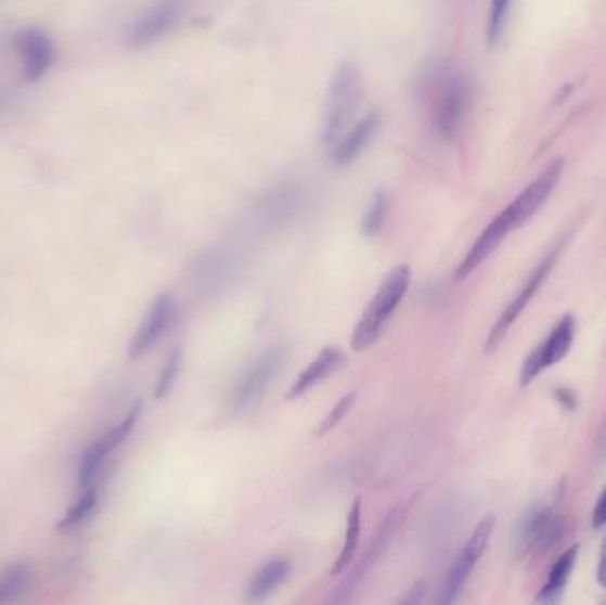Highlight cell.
I'll return each mask as SVG.
<instances>
[{"label":"cell","mask_w":606,"mask_h":605,"mask_svg":"<svg viewBox=\"0 0 606 605\" xmlns=\"http://www.w3.org/2000/svg\"><path fill=\"white\" fill-rule=\"evenodd\" d=\"M364 96V82L359 66L345 61L335 68L332 75L328 93H326L325 114H323V130L321 139L326 146H334L343 137L345 128L353 119Z\"/></svg>","instance_id":"cell-1"},{"label":"cell","mask_w":606,"mask_h":605,"mask_svg":"<svg viewBox=\"0 0 606 605\" xmlns=\"http://www.w3.org/2000/svg\"><path fill=\"white\" fill-rule=\"evenodd\" d=\"M410 279H412V275H410V269L407 265H401L398 269L392 270V273L385 279L373 300L369 302L364 317L360 318L357 327H354L353 337H351L353 350H368L369 347H373L374 343L378 342V337L382 336L388 320L407 295Z\"/></svg>","instance_id":"cell-2"},{"label":"cell","mask_w":606,"mask_h":605,"mask_svg":"<svg viewBox=\"0 0 606 605\" xmlns=\"http://www.w3.org/2000/svg\"><path fill=\"white\" fill-rule=\"evenodd\" d=\"M470 102V86L460 69H446L435 83L433 127L443 139H452L465 121Z\"/></svg>","instance_id":"cell-3"},{"label":"cell","mask_w":606,"mask_h":605,"mask_svg":"<svg viewBox=\"0 0 606 605\" xmlns=\"http://www.w3.org/2000/svg\"><path fill=\"white\" fill-rule=\"evenodd\" d=\"M563 531V517L557 507H532L519 523L516 546L521 556H544L558 545Z\"/></svg>","instance_id":"cell-4"},{"label":"cell","mask_w":606,"mask_h":605,"mask_svg":"<svg viewBox=\"0 0 606 605\" xmlns=\"http://www.w3.org/2000/svg\"><path fill=\"white\" fill-rule=\"evenodd\" d=\"M575 332H577V322L572 314H564L555 327L550 332L549 337L543 343H539L538 347L530 351L524 361V366L519 371V386L527 387L538 378L544 370L555 366L568 356L571 350L572 342H575Z\"/></svg>","instance_id":"cell-5"},{"label":"cell","mask_w":606,"mask_h":605,"mask_svg":"<svg viewBox=\"0 0 606 605\" xmlns=\"http://www.w3.org/2000/svg\"><path fill=\"white\" fill-rule=\"evenodd\" d=\"M189 0H156L139 18L133 22L125 35V43L130 49H144L169 35L180 22Z\"/></svg>","instance_id":"cell-6"},{"label":"cell","mask_w":606,"mask_h":605,"mask_svg":"<svg viewBox=\"0 0 606 605\" xmlns=\"http://www.w3.org/2000/svg\"><path fill=\"white\" fill-rule=\"evenodd\" d=\"M493 527H495V517L493 515H488V517L482 518L477 524L476 529L472 532V537L468 538V542L465 543L460 556L456 557V562H454L451 570L447 574L446 581L441 585L440 598H438L440 604L447 605L456 601L461 588L465 585L466 579L470 577L472 570L476 568L480 557L485 554L486 546L490 543Z\"/></svg>","instance_id":"cell-7"},{"label":"cell","mask_w":606,"mask_h":605,"mask_svg":"<svg viewBox=\"0 0 606 605\" xmlns=\"http://www.w3.org/2000/svg\"><path fill=\"white\" fill-rule=\"evenodd\" d=\"M560 249H563V247L557 245V247H555V249H553L552 253H550L549 256H546V258L538 265V269L533 270L529 281L525 283L524 288L519 289L515 300H513V302L504 309V312L500 314L495 325H493L490 334H488V339H486V351H495L497 348L502 345L505 336H507V332H510L511 327L515 325L519 314L527 309L530 300L536 297V293H538L539 288L543 286L544 279L549 278L550 270L555 267V261H557Z\"/></svg>","instance_id":"cell-8"},{"label":"cell","mask_w":606,"mask_h":605,"mask_svg":"<svg viewBox=\"0 0 606 605\" xmlns=\"http://www.w3.org/2000/svg\"><path fill=\"white\" fill-rule=\"evenodd\" d=\"M284 359H286V348L284 347L270 348L265 356L259 357L258 361L243 373L242 378L234 386L233 395H231V403L234 409L245 410L256 403L270 386V382L275 378L276 373L281 371Z\"/></svg>","instance_id":"cell-9"},{"label":"cell","mask_w":606,"mask_h":605,"mask_svg":"<svg viewBox=\"0 0 606 605\" xmlns=\"http://www.w3.org/2000/svg\"><path fill=\"white\" fill-rule=\"evenodd\" d=\"M141 412V403H136L119 425L105 432L100 439L94 440L86 449V453L82 454V459L78 462V484H80V487L83 488L91 485L92 478L96 476L103 462L130 437L131 429L136 428Z\"/></svg>","instance_id":"cell-10"},{"label":"cell","mask_w":606,"mask_h":605,"mask_svg":"<svg viewBox=\"0 0 606 605\" xmlns=\"http://www.w3.org/2000/svg\"><path fill=\"white\" fill-rule=\"evenodd\" d=\"M15 43L22 72L29 82H38L49 74L55 63L54 39L50 38L49 33L30 25L18 30Z\"/></svg>","instance_id":"cell-11"},{"label":"cell","mask_w":606,"mask_h":605,"mask_svg":"<svg viewBox=\"0 0 606 605\" xmlns=\"http://www.w3.org/2000/svg\"><path fill=\"white\" fill-rule=\"evenodd\" d=\"M564 171V162L555 160L544 169L543 175L538 180H533L521 194L504 208V214L510 219L513 230H518L521 226L527 224L533 215L543 208L544 203L549 201L552 192L555 191L560 176Z\"/></svg>","instance_id":"cell-12"},{"label":"cell","mask_w":606,"mask_h":605,"mask_svg":"<svg viewBox=\"0 0 606 605\" xmlns=\"http://www.w3.org/2000/svg\"><path fill=\"white\" fill-rule=\"evenodd\" d=\"M176 302L172 295L169 293H162L156 297L155 302L151 304L150 311L142 320L141 325L137 329L136 334L131 337L130 345H128V353L133 359L144 356L170 327V323L175 320Z\"/></svg>","instance_id":"cell-13"},{"label":"cell","mask_w":606,"mask_h":605,"mask_svg":"<svg viewBox=\"0 0 606 605\" xmlns=\"http://www.w3.org/2000/svg\"><path fill=\"white\" fill-rule=\"evenodd\" d=\"M379 121H382L379 113L373 111V113L362 117L349 130L348 136L339 137V141L335 142L334 150H332V162L335 166L346 167L353 164L365 152L369 142L373 141V137L378 132Z\"/></svg>","instance_id":"cell-14"},{"label":"cell","mask_w":606,"mask_h":605,"mask_svg":"<svg viewBox=\"0 0 606 605\" xmlns=\"http://www.w3.org/2000/svg\"><path fill=\"white\" fill-rule=\"evenodd\" d=\"M578 552H580V546L571 545L557 557V562L553 563L552 570L546 577V582L533 601L544 605L558 604L563 601L569 577L577 565Z\"/></svg>","instance_id":"cell-15"},{"label":"cell","mask_w":606,"mask_h":605,"mask_svg":"<svg viewBox=\"0 0 606 605\" xmlns=\"http://www.w3.org/2000/svg\"><path fill=\"white\" fill-rule=\"evenodd\" d=\"M345 361V353L340 348L328 347L315 357L314 361L307 366L306 371H301L292 389L287 392L289 400H295L298 396L306 395L307 390L314 387L318 382L323 381L328 373L337 370Z\"/></svg>","instance_id":"cell-16"},{"label":"cell","mask_w":606,"mask_h":605,"mask_svg":"<svg viewBox=\"0 0 606 605\" xmlns=\"http://www.w3.org/2000/svg\"><path fill=\"white\" fill-rule=\"evenodd\" d=\"M301 199H304V189L300 183L293 180L282 181L262 195L259 210L275 219L287 217L298 210Z\"/></svg>","instance_id":"cell-17"},{"label":"cell","mask_w":606,"mask_h":605,"mask_svg":"<svg viewBox=\"0 0 606 605\" xmlns=\"http://www.w3.org/2000/svg\"><path fill=\"white\" fill-rule=\"evenodd\" d=\"M289 562L287 559H282V557H276L272 562H268L267 565L262 566L261 570L253 577V581L248 584L247 598L250 602H261L267 598V596L272 595L273 591L286 581L287 576H289Z\"/></svg>","instance_id":"cell-18"},{"label":"cell","mask_w":606,"mask_h":605,"mask_svg":"<svg viewBox=\"0 0 606 605\" xmlns=\"http://www.w3.org/2000/svg\"><path fill=\"white\" fill-rule=\"evenodd\" d=\"M362 507H360V499L354 501L353 506L349 510L348 527H346L345 545L340 549L337 562L332 566V576H339L349 563L353 562L357 549H359L360 527H362Z\"/></svg>","instance_id":"cell-19"},{"label":"cell","mask_w":606,"mask_h":605,"mask_svg":"<svg viewBox=\"0 0 606 605\" xmlns=\"http://www.w3.org/2000/svg\"><path fill=\"white\" fill-rule=\"evenodd\" d=\"M33 581V568L27 563H15L0 571V604L18 596Z\"/></svg>","instance_id":"cell-20"},{"label":"cell","mask_w":606,"mask_h":605,"mask_svg":"<svg viewBox=\"0 0 606 605\" xmlns=\"http://www.w3.org/2000/svg\"><path fill=\"white\" fill-rule=\"evenodd\" d=\"M98 507V490L94 485L83 487V492L80 498L75 501L74 506L69 507L66 515L59 520V531H69L80 524L86 523L91 517L94 510Z\"/></svg>","instance_id":"cell-21"},{"label":"cell","mask_w":606,"mask_h":605,"mask_svg":"<svg viewBox=\"0 0 606 605\" xmlns=\"http://www.w3.org/2000/svg\"><path fill=\"white\" fill-rule=\"evenodd\" d=\"M385 215H387V195L378 191L373 195V201L365 211L364 220H362V233L365 236L378 234L384 226Z\"/></svg>","instance_id":"cell-22"},{"label":"cell","mask_w":606,"mask_h":605,"mask_svg":"<svg viewBox=\"0 0 606 605\" xmlns=\"http://www.w3.org/2000/svg\"><path fill=\"white\" fill-rule=\"evenodd\" d=\"M181 361H183V353H181L180 348H175V351L167 359L166 366L162 370L160 376H158V382H156V400H162V398H166L169 395V390L175 386L176 378L180 375Z\"/></svg>","instance_id":"cell-23"},{"label":"cell","mask_w":606,"mask_h":605,"mask_svg":"<svg viewBox=\"0 0 606 605\" xmlns=\"http://www.w3.org/2000/svg\"><path fill=\"white\" fill-rule=\"evenodd\" d=\"M510 5L511 0H491L490 16H488V41L491 44H495L504 33Z\"/></svg>","instance_id":"cell-24"},{"label":"cell","mask_w":606,"mask_h":605,"mask_svg":"<svg viewBox=\"0 0 606 605\" xmlns=\"http://www.w3.org/2000/svg\"><path fill=\"white\" fill-rule=\"evenodd\" d=\"M354 398H357L354 392H349V395H346L345 398H340L339 403H337V406L328 412L325 420L321 421L320 426L315 428V437H323V435L328 434L332 428L339 425L343 417L348 414V410L351 409V406H353Z\"/></svg>","instance_id":"cell-25"},{"label":"cell","mask_w":606,"mask_h":605,"mask_svg":"<svg viewBox=\"0 0 606 605\" xmlns=\"http://www.w3.org/2000/svg\"><path fill=\"white\" fill-rule=\"evenodd\" d=\"M606 526V487L603 488L602 495L597 498L596 506L592 510V527L602 529Z\"/></svg>","instance_id":"cell-26"},{"label":"cell","mask_w":606,"mask_h":605,"mask_svg":"<svg viewBox=\"0 0 606 605\" xmlns=\"http://www.w3.org/2000/svg\"><path fill=\"white\" fill-rule=\"evenodd\" d=\"M16 100H18V96H16L13 89L8 88V86H0V116H4V114L13 111Z\"/></svg>","instance_id":"cell-27"},{"label":"cell","mask_w":606,"mask_h":605,"mask_svg":"<svg viewBox=\"0 0 606 605\" xmlns=\"http://www.w3.org/2000/svg\"><path fill=\"white\" fill-rule=\"evenodd\" d=\"M555 398H557L558 403H560L564 409H575V407H577V396L569 389L558 387V389L555 390Z\"/></svg>","instance_id":"cell-28"},{"label":"cell","mask_w":606,"mask_h":605,"mask_svg":"<svg viewBox=\"0 0 606 605\" xmlns=\"http://www.w3.org/2000/svg\"><path fill=\"white\" fill-rule=\"evenodd\" d=\"M597 582L606 590V532L602 540V551H599V563H597Z\"/></svg>","instance_id":"cell-29"},{"label":"cell","mask_w":606,"mask_h":605,"mask_svg":"<svg viewBox=\"0 0 606 605\" xmlns=\"http://www.w3.org/2000/svg\"><path fill=\"white\" fill-rule=\"evenodd\" d=\"M424 596V582H418V584L413 585V590L408 593L407 598H404L403 604H417V602L423 601Z\"/></svg>","instance_id":"cell-30"}]
</instances>
